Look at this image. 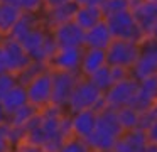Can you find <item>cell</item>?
Masks as SVG:
<instances>
[{"label":"cell","instance_id":"1","mask_svg":"<svg viewBox=\"0 0 157 152\" xmlns=\"http://www.w3.org/2000/svg\"><path fill=\"white\" fill-rule=\"evenodd\" d=\"M69 137H73L69 128V113L56 105L39 110L37 117L24 130V140L41 145L48 152H58Z\"/></svg>","mask_w":157,"mask_h":152},{"label":"cell","instance_id":"2","mask_svg":"<svg viewBox=\"0 0 157 152\" xmlns=\"http://www.w3.org/2000/svg\"><path fill=\"white\" fill-rule=\"evenodd\" d=\"M123 134V128L120 127L115 110L103 108L98 111L96 127L93 134L86 138V144L90 145L93 152H110L113 150L118 137Z\"/></svg>","mask_w":157,"mask_h":152},{"label":"cell","instance_id":"3","mask_svg":"<svg viewBox=\"0 0 157 152\" xmlns=\"http://www.w3.org/2000/svg\"><path fill=\"white\" fill-rule=\"evenodd\" d=\"M15 41H19L22 44V47L27 51V54L31 56L32 61L46 64V66H48V61L51 59L52 53L58 47L54 44V41H52L51 30L42 22L39 25L32 27L31 30H27L24 36H21Z\"/></svg>","mask_w":157,"mask_h":152},{"label":"cell","instance_id":"4","mask_svg":"<svg viewBox=\"0 0 157 152\" xmlns=\"http://www.w3.org/2000/svg\"><path fill=\"white\" fill-rule=\"evenodd\" d=\"M105 107V93L95 86L88 78L79 76L68 103H66V111L75 113V111H83V110H95L100 111Z\"/></svg>","mask_w":157,"mask_h":152},{"label":"cell","instance_id":"5","mask_svg":"<svg viewBox=\"0 0 157 152\" xmlns=\"http://www.w3.org/2000/svg\"><path fill=\"white\" fill-rule=\"evenodd\" d=\"M110 30H112L113 39H123V41H132V42H142L145 39V32L140 29L137 24L135 17L130 10L113 14V15L105 17Z\"/></svg>","mask_w":157,"mask_h":152},{"label":"cell","instance_id":"6","mask_svg":"<svg viewBox=\"0 0 157 152\" xmlns=\"http://www.w3.org/2000/svg\"><path fill=\"white\" fill-rule=\"evenodd\" d=\"M25 93H27V101L31 105H34L36 108L42 110V108L49 107L52 103V74H51V69L46 68L36 78H32L25 84Z\"/></svg>","mask_w":157,"mask_h":152},{"label":"cell","instance_id":"7","mask_svg":"<svg viewBox=\"0 0 157 152\" xmlns=\"http://www.w3.org/2000/svg\"><path fill=\"white\" fill-rule=\"evenodd\" d=\"M106 53V64L108 66H120L132 69L137 57L140 53V42H132V41L123 39H113L110 46L105 49Z\"/></svg>","mask_w":157,"mask_h":152},{"label":"cell","instance_id":"8","mask_svg":"<svg viewBox=\"0 0 157 152\" xmlns=\"http://www.w3.org/2000/svg\"><path fill=\"white\" fill-rule=\"evenodd\" d=\"M130 74L137 81L157 74V41L155 39L147 36L140 42L139 57H137L135 64L130 69Z\"/></svg>","mask_w":157,"mask_h":152},{"label":"cell","instance_id":"9","mask_svg":"<svg viewBox=\"0 0 157 152\" xmlns=\"http://www.w3.org/2000/svg\"><path fill=\"white\" fill-rule=\"evenodd\" d=\"M137 86H139V81L132 76L113 83L105 91V107L112 108V110H118V108L132 105L133 96L137 93Z\"/></svg>","mask_w":157,"mask_h":152},{"label":"cell","instance_id":"10","mask_svg":"<svg viewBox=\"0 0 157 152\" xmlns=\"http://www.w3.org/2000/svg\"><path fill=\"white\" fill-rule=\"evenodd\" d=\"M0 44H2V49H4V56H5V63H7L9 73L17 76L24 68H27L32 63L27 51L14 37H4V39H0Z\"/></svg>","mask_w":157,"mask_h":152},{"label":"cell","instance_id":"11","mask_svg":"<svg viewBox=\"0 0 157 152\" xmlns=\"http://www.w3.org/2000/svg\"><path fill=\"white\" fill-rule=\"evenodd\" d=\"M52 74V103L66 110L69 96L75 90L79 80V73H69V71H51Z\"/></svg>","mask_w":157,"mask_h":152},{"label":"cell","instance_id":"12","mask_svg":"<svg viewBox=\"0 0 157 152\" xmlns=\"http://www.w3.org/2000/svg\"><path fill=\"white\" fill-rule=\"evenodd\" d=\"M83 47H56L51 59L48 61V68L51 71H69L79 73Z\"/></svg>","mask_w":157,"mask_h":152},{"label":"cell","instance_id":"13","mask_svg":"<svg viewBox=\"0 0 157 152\" xmlns=\"http://www.w3.org/2000/svg\"><path fill=\"white\" fill-rule=\"evenodd\" d=\"M51 36L58 47H83L85 42V30L76 25L75 20L51 29Z\"/></svg>","mask_w":157,"mask_h":152},{"label":"cell","instance_id":"14","mask_svg":"<svg viewBox=\"0 0 157 152\" xmlns=\"http://www.w3.org/2000/svg\"><path fill=\"white\" fill-rule=\"evenodd\" d=\"M155 105H157V74L139 81L137 93L132 101V107L137 108L140 113L154 108Z\"/></svg>","mask_w":157,"mask_h":152},{"label":"cell","instance_id":"15","mask_svg":"<svg viewBox=\"0 0 157 152\" xmlns=\"http://www.w3.org/2000/svg\"><path fill=\"white\" fill-rule=\"evenodd\" d=\"M96 118H98V111H95V110H83V111L69 113V128H71V135L86 140V138L93 134V130H95Z\"/></svg>","mask_w":157,"mask_h":152},{"label":"cell","instance_id":"16","mask_svg":"<svg viewBox=\"0 0 157 152\" xmlns=\"http://www.w3.org/2000/svg\"><path fill=\"white\" fill-rule=\"evenodd\" d=\"M130 12L133 14L137 24L145 32V36L150 32L154 24L157 22V2L152 0H132Z\"/></svg>","mask_w":157,"mask_h":152},{"label":"cell","instance_id":"17","mask_svg":"<svg viewBox=\"0 0 157 152\" xmlns=\"http://www.w3.org/2000/svg\"><path fill=\"white\" fill-rule=\"evenodd\" d=\"M76 9H78V3L76 2H68V3H63V5H58V7L44 9L41 14L42 24L51 30L54 27L61 25V24H66L75 19Z\"/></svg>","mask_w":157,"mask_h":152},{"label":"cell","instance_id":"18","mask_svg":"<svg viewBox=\"0 0 157 152\" xmlns=\"http://www.w3.org/2000/svg\"><path fill=\"white\" fill-rule=\"evenodd\" d=\"M149 144L147 134L144 128H132L125 130L118 137L113 152H145V147Z\"/></svg>","mask_w":157,"mask_h":152},{"label":"cell","instance_id":"19","mask_svg":"<svg viewBox=\"0 0 157 152\" xmlns=\"http://www.w3.org/2000/svg\"><path fill=\"white\" fill-rule=\"evenodd\" d=\"M106 64L105 49H95V47H83L81 63H79V76L90 78L95 71Z\"/></svg>","mask_w":157,"mask_h":152},{"label":"cell","instance_id":"20","mask_svg":"<svg viewBox=\"0 0 157 152\" xmlns=\"http://www.w3.org/2000/svg\"><path fill=\"white\" fill-rule=\"evenodd\" d=\"M113 41L112 30H110L106 20L96 24L95 27L85 30V42L83 47H95V49H106Z\"/></svg>","mask_w":157,"mask_h":152},{"label":"cell","instance_id":"21","mask_svg":"<svg viewBox=\"0 0 157 152\" xmlns=\"http://www.w3.org/2000/svg\"><path fill=\"white\" fill-rule=\"evenodd\" d=\"M73 20L83 30H88L91 27H95L96 24L103 22L105 20V14H103L100 5H78Z\"/></svg>","mask_w":157,"mask_h":152},{"label":"cell","instance_id":"22","mask_svg":"<svg viewBox=\"0 0 157 152\" xmlns=\"http://www.w3.org/2000/svg\"><path fill=\"white\" fill-rule=\"evenodd\" d=\"M22 12L17 5H7L2 3L0 5V39L10 37L17 20L21 19Z\"/></svg>","mask_w":157,"mask_h":152},{"label":"cell","instance_id":"23","mask_svg":"<svg viewBox=\"0 0 157 152\" xmlns=\"http://www.w3.org/2000/svg\"><path fill=\"white\" fill-rule=\"evenodd\" d=\"M0 103H2V107H4L7 117L10 113H14L15 110H19V108L24 107L25 103H29L27 101V93H25V86H22V84L17 83L9 93H5L4 96L0 98Z\"/></svg>","mask_w":157,"mask_h":152},{"label":"cell","instance_id":"24","mask_svg":"<svg viewBox=\"0 0 157 152\" xmlns=\"http://www.w3.org/2000/svg\"><path fill=\"white\" fill-rule=\"evenodd\" d=\"M37 113H39V108H36L34 105H31V103H25L24 107H21L19 110H15L14 113L9 115L7 122L12 125V127L21 128V130L24 132L25 127L37 117Z\"/></svg>","mask_w":157,"mask_h":152},{"label":"cell","instance_id":"25","mask_svg":"<svg viewBox=\"0 0 157 152\" xmlns=\"http://www.w3.org/2000/svg\"><path fill=\"white\" fill-rule=\"evenodd\" d=\"M115 113H117L118 123L123 128V132L132 130V128H140V117H142V113L137 108H133L132 105L118 108V110H115Z\"/></svg>","mask_w":157,"mask_h":152},{"label":"cell","instance_id":"26","mask_svg":"<svg viewBox=\"0 0 157 152\" xmlns=\"http://www.w3.org/2000/svg\"><path fill=\"white\" fill-rule=\"evenodd\" d=\"M88 80L91 81V83L95 84V86L98 88V90H101L103 93H105V91L113 84L112 73H110V66H108V64H105V66L100 68L98 71H95V73H93L91 76L88 78Z\"/></svg>","mask_w":157,"mask_h":152},{"label":"cell","instance_id":"27","mask_svg":"<svg viewBox=\"0 0 157 152\" xmlns=\"http://www.w3.org/2000/svg\"><path fill=\"white\" fill-rule=\"evenodd\" d=\"M46 64H41V63H36V61H32L31 64H29L27 68H24V69L21 71V73L17 74V83L22 84V86H25V84L29 83V81L32 80V78H36L41 71L46 69Z\"/></svg>","mask_w":157,"mask_h":152},{"label":"cell","instance_id":"28","mask_svg":"<svg viewBox=\"0 0 157 152\" xmlns=\"http://www.w3.org/2000/svg\"><path fill=\"white\" fill-rule=\"evenodd\" d=\"M130 5H132V0H105L101 3V10L105 17H108L123 10H130Z\"/></svg>","mask_w":157,"mask_h":152},{"label":"cell","instance_id":"29","mask_svg":"<svg viewBox=\"0 0 157 152\" xmlns=\"http://www.w3.org/2000/svg\"><path fill=\"white\" fill-rule=\"evenodd\" d=\"M58 152H93L90 149V145L86 144V140L78 137H69L64 144L59 147Z\"/></svg>","mask_w":157,"mask_h":152},{"label":"cell","instance_id":"30","mask_svg":"<svg viewBox=\"0 0 157 152\" xmlns=\"http://www.w3.org/2000/svg\"><path fill=\"white\" fill-rule=\"evenodd\" d=\"M17 7L24 14H42L44 0H21Z\"/></svg>","mask_w":157,"mask_h":152},{"label":"cell","instance_id":"31","mask_svg":"<svg viewBox=\"0 0 157 152\" xmlns=\"http://www.w3.org/2000/svg\"><path fill=\"white\" fill-rule=\"evenodd\" d=\"M17 84V76L12 73H2L0 74V98L4 96L5 93L12 90Z\"/></svg>","mask_w":157,"mask_h":152},{"label":"cell","instance_id":"32","mask_svg":"<svg viewBox=\"0 0 157 152\" xmlns=\"http://www.w3.org/2000/svg\"><path fill=\"white\" fill-rule=\"evenodd\" d=\"M14 152H48V150L44 147H41V145H36V144H31L27 140H22L15 145Z\"/></svg>","mask_w":157,"mask_h":152},{"label":"cell","instance_id":"33","mask_svg":"<svg viewBox=\"0 0 157 152\" xmlns=\"http://www.w3.org/2000/svg\"><path fill=\"white\" fill-rule=\"evenodd\" d=\"M110 73H112L113 83L122 81V80H127V78L132 76V74H130V69H127V68H120V66H110Z\"/></svg>","mask_w":157,"mask_h":152},{"label":"cell","instance_id":"34","mask_svg":"<svg viewBox=\"0 0 157 152\" xmlns=\"http://www.w3.org/2000/svg\"><path fill=\"white\" fill-rule=\"evenodd\" d=\"M145 134H147V140L157 144V120L152 122V123L145 128Z\"/></svg>","mask_w":157,"mask_h":152},{"label":"cell","instance_id":"35","mask_svg":"<svg viewBox=\"0 0 157 152\" xmlns=\"http://www.w3.org/2000/svg\"><path fill=\"white\" fill-rule=\"evenodd\" d=\"M68 2H75V0H44V9H51V7H58Z\"/></svg>","mask_w":157,"mask_h":152},{"label":"cell","instance_id":"36","mask_svg":"<svg viewBox=\"0 0 157 152\" xmlns=\"http://www.w3.org/2000/svg\"><path fill=\"white\" fill-rule=\"evenodd\" d=\"M2 73H9V71H7V63H5L4 49H2V44H0V74Z\"/></svg>","mask_w":157,"mask_h":152},{"label":"cell","instance_id":"37","mask_svg":"<svg viewBox=\"0 0 157 152\" xmlns=\"http://www.w3.org/2000/svg\"><path fill=\"white\" fill-rule=\"evenodd\" d=\"M78 5H100L101 7V3L105 2V0H75Z\"/></svg>","mask_w":157,"mask_h":152},{"label":"cell","instance_id":"38","mask_svg":"<svg viewBox=\"0 0 157 152\" xmlns=\"http://www.w3.org/2000/svg\"><path fill=\"white\" fill-rule=\"evenodd\" d=\"M4 122H7V113H5L4 107H2V103H0V123H4Z\"/></svg>","mask_w":157,"mask_h":152},{"label":"cell","instance_id":"39","mask_svg":"<svg viewBox=\"0 0 157 152\" xmlns=\"http://www.w3.org/2000/svg\"><path fill=\"white\" fill-rule=\"evenodd\" d=\"M147 36H149V37H152V39H155V41H157V22L154 24V27L150 29V32L147 34Z\"/></svg>","mask_w":157,"mask_h":152},{"label":"cell","instance_id":"40","mask_svg":"<svg viewBox=\"0 0 157 152\" xmlns=\"http://www.w3.org/2000/svg\"><path fill=\"white\" fill-rule=\"evenodd\" d=\"M145 152H157V144H154V142H149L145 147Z\"/></svg>","mask_w":157,"mask_h":152},{"label":"cell","instance_id":"41","mask_svg":"<svg viewBox=\"0 0 157 152\" xmlns=\"http://www.w3.org/2000/svg\"><path fill=\"white\" fill-rule=\"evenodd\" d=\"M2 3H7V5H19L21 0H0Z\"/></svg>","mask_w":157,"mask_h":152},{"label":"cell","instance_id":"42","mask_svg":"<svg viewBox=\"0 0 157 152\" xmlns=\"http://www.w3.org/2000/svg\"><path fill=\"white\" fill-rule=\"evenodd\" d=\"M152 2H157V0H152Z\"/></svg>","mask_w":157,"mask_h":152},{"label":"cell","instance_id":"43","mask_svg":"<svg viewBox=\"0 0 157 152\" xmlns=\"http://www.w3.org/2000/svg\"><path fill=\"white\" fill-rule=\"evenodd\" d=\"M0 5H2V2H0Z\"/></svg>","mask_w":157,"mask_h":152},{"label":"cell","instance_id":"44","mask_svg":"<svg viewBox=\"0 0 157 152\" xmlns=\"http://www.w3.org/2000/svg\"><path fill=\"white\" fill-rule=\"evenodd\" d=\"M110 152H113V150H110Z\"/></svg>","mask_w":157,"mask_h":152}]
</instances>
